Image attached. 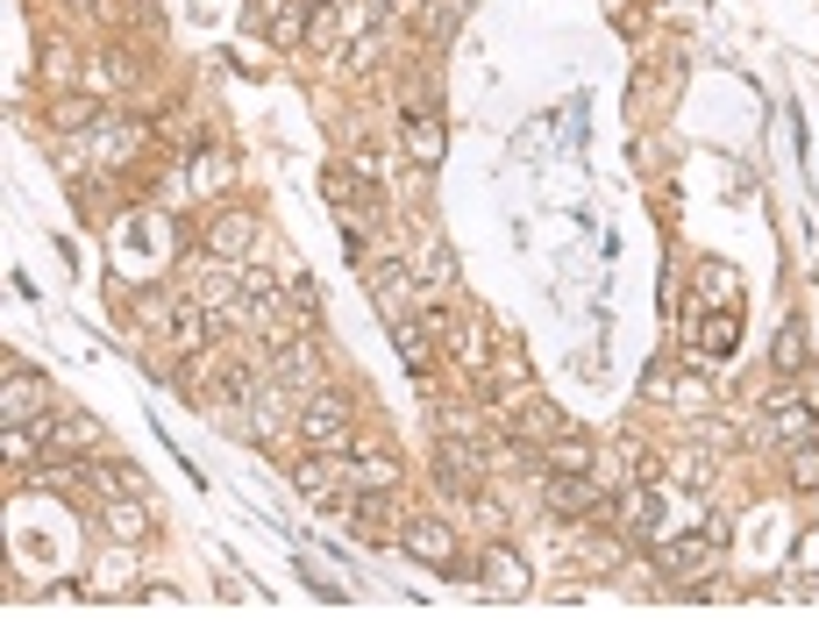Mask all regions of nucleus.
<instances>
[{
    "mask_svg": "<svg viewBox=\"0 0 819 641\" xmlns=\"http://www.w3.org/2000/svg\"><path fill=\"white\" fill-rule=\"evenodd\" d=\"M400 293H406V264H378V307H385L392 320H406V314H400Z\"/></svg>",
    "mask_w": 819,
    "mask_h": 641,
    "instance_id": "obj_19",
    "label": "nucleus"
},
{
    "mask_svg": "<svg viewBox=\"0 0 819 641\" xmlns=\"http://www.w3.org/2000/svg\"><path fill=\"white\" fill-rule=\"evenodd\" d=\"M514 435L527 442V435H563V414L549 407V399H520L514 407Z\"/></svg>",
    "mask_w": 819,
    "mask_h": 641,
    "instance_id": "obj_14",
    "label": "nucleus"
},
{
    "mask_svg": "<svg viewBox=\"0 0 819 641\" xmlns=\"http://www.w3.org/2000/svg\"><path fill=\"white\" fill-rule=\"evenodd\" d=\"M592 464H599V449H592L585 435H570V428H563L556 442H549V470H570V478H592Z\"/></svg>",
    "mask_w": 819,
    "mask_h": 641,
    "instance_id": "obj_12",
    "label": "nucleus"
},
{
    "mask_svg": "<svg viewBox=\"0 0 819 641\" xmlns=\"http://www.w3.org/2000/svg\"><path fill=\"white\" fill-rule=\"evenodd\" d=\"M613 513H620L635 535H656V513H663V506H656V492H627L620 506H613Z\"/></svg>",
    "mask_w": 819,
    "mask_h": 641,
    "instance_id": "obj_17",
    "label": "nucleus"
},
{
    "mask_svg": "<svg viewBox=\"0 0 819 641\" xmlns=\"http://www.w3.org/2000/svg\"><path fill=\"white\" fill-rule=\"evenodd\" d=\"M798 563H806V570H819V535H806V542H798Z\"/></svg>",
    "mask_w": 819,
    "mask_h": 641,
    "instance_id": "obj_26",
    "label": "nucleus"
},
{
    "mask_svg": "<svg viewBox=\"0 0 819 641\" xmlns=\"http://www.w3.org/2000/svg\"><path fill=\"white\" fill-rule=\"evenodd\" d=\"M791 485H798V492H819V435L791 449Z\"/></svg>",
    "mask_w": 819,
    "mask_h": 641,
    "instance_id": "obj_18",
    "label": "nucleus"
},
{
    "mask_svg": "<svg viewBox=\"0 0 819 641\" xmlns=\"http://www.w3.org/2000/svg\"><path fill=\"white\" fill-rule=\"evenodd\" d=\"M485 592L492 599H527V563L514 549H485Z\"/></svg>",
    "mask_w": 819,
    "mask_h": 641,
    "instance_id": "obj_7",
    "label": "nucleus"
},
{
    "mask_svg": "<svg viewBox=\"0 0 819 641\" xmlns=\"http://www.w3.org/2000/svg\"><path fill=\"white\" fill-rule=\"evenodd\" d=\"M93 122H100L93 100H64V108H58V129H93Z\"/></svg>",
    "mask_w": 819,
    "mask_h": 641,
    "instance_id": "obj_23",
    "label": "nucleus"
},
{
    "mask_svg": "<svg viewBox=\"0 0 819 641\" xmlns=\"http://www.w3.org/2000/svg\"><path fill=\"white\" fill-rule=\"evenodd\" d=\"M50 407V385L37 370H8V385H0V414H8V428H22V420H37Z\"/></svg>",
    "mask_w": 819,
    "mask_h": 641,
    "instance_id": "obj_4",
    "label": "nucleus"
},
{
    "mask_svg": "<svg viewBox=\"0 0 819 641\" xmlns=\"http://www.w3.org/2000/svg\"><path fill=\"white\" fill-rule=\"evenodd\" d=\"M392 335H400V357L414 364V370L428 364V343H421V320H392Z\"/></svg>",
    "mask_w": 819,
    "mask_h": 641,
    "instance_id": "obj_20",
    "label": "nucleus"
},
{
    "mask_svg": "<svg viewBox=\"0 0 819 641\" xmlns=\"http://www.w3.org/2000/svg\"><path fill=\"white\" fill-rule=\"evenodd\" d=\"M734 343H741V320H734V307L712 314V320H706V314L691 320V357H698V364H706V357H712V364L734 357Z\"/></svg>",
    "mask_w": 819,
    "mask_h": 641,
    "instance_id": "obj_5",
    "label": "nucleus"
},
{
    "mask_svg": "<svg viewBox=\"0 0 819 641\" xmlns=\"http://www.w3.org/2000/svg\"><path fill=\"white\" fill-rule=\"evenodd\" d=\"M428 278H435V285H456V257H449V243H435V250H428Z\"/></svg>",
    "mask_w": 819,
    "mask_h": 641,
    "instance_id": "obj_25",
    "label": "nucleus"
},
{
    "mask_svg": "<svg viewBox=\"0 0 819 641\" xmlns=\"http://www.w3.org/2000/svg\"><path fill=\"white\" fill-rule=\"evenodd\" d=\"M321 378V349L314 343H279V385L285 393H306Z\"/></svg>",
    "mask_w": 819,
    "mask_h": 641,
    "instance_id": "obj_10",
    "label": "nucleus"
},
{
    "mask_svg": "<svg viewBox=\"0 0 819 641\" xmlns=\"http://www.w3.org/2000/svg\"><path fill=\"white\" fill-rule=\"evenodd\" d=\"M400 549L414 556V563L449 570V563H456V528H449V520H435V513H414V520L400 528Z\"/></svg>",
    "mask_w": 819,
    "mask_h": 641,
    "instance_id": "obj_3",
    "label": "nucleus"
},
{
    "mask_svg": "<svg viewBox=\"0 0 819 641\" xmlns=\"http://www.w3.org/2000/svg\"><path fill=\"white\" fill-rule=\"evenodd\" d=\"M435 478L449 485V492H477V449H464V442H442Z\"/></svg>",
    "mask_w": 819,
    "mask_h": 641,
    "instance_id": "obj_11",
    "label": "nucleus"
},
{
    "mask_svg": "<svg viewBox=\"0 0 819 641\" xmlns=\"http://www.w3.org/2000/svg\"><path fill=\"white\" fill-rule=\"evenodd\" d=\"M770 407H777V420H770V435H777V442H783V449H798V442H812V435H819V420L806 414V399H791V393H777V399H770Z\"/></svg>",
    "mask_w": 819,
    "mask_h": 641,
    "instance_id": "obj_9",
    "label": "nucleus"
},
{
    "mask_svg": "<svg viewBox=\"0 0 819 641\" xmlns=\"http://www.w3.org/2000/svg\"><path fill=\"white\" fill-rule=\"evenodd\" d=\"M285 307H293V314H314V307H321L314 278H285Z\"/></svg>",
    "mask_w": 819,
    "mask_h": 641,
    "instance_id": "obj_24",
    "label": "nucleus"
},
{
    "mask_svg": "<svg viewBox=\"0 0 819 641\" xmlns=\"http://www.w3.org/2000/svg\"><path fill=\"white\" fill-rule=\"evenodd\" d=\"M392 513V492H356V528H378Z\"/></svg>",
    "mask_w": 819,
    "mask_h": 641,
    "instance_id": "obj_22",
    "label": "nucleus"
},
{
    "mask_svg": "<svg viewBox=\"0 0 819 641\" xmlns=\"http://www.w3.org/2000/svg\"><path fill=\"white\" fill-rule=\"evenodd\" d=\"M257 243V222H250L243 207H229V214H214V228H208V257H243V250Z\"/></svg>",
    "mask_w": 819,
    "mask_h": 641,
    "instance_id": "obj_6",
    "label": "nucleus"
},
{
    "mask_svg": "<svg viewBox=\"0 0 819 641\" xmlns=\"http://www.w3.org/2000/svg\"><path fill=\"white\" fill-rule=\"evenodd\" d=\"M350 478H356V492H392V485H400V464H392V457H364V464H350Z\"/></svg>",
    "mask_w": 819,
    "mask_h": 641,
    "instance_id": "obj_16",
    "label": "nucleus"
},
{
    "mask_svg": "<svg viewBox=\"0 0 819 641\" xmlns=\"http://www.w3.org/2000/svg\"><path fill=\"white\" fill-rule=\"evenodd\" d=\"M300 442L306 449H350V393H314L300 407Z\"/></svg>",
    "mask_w": 819,
    "mask_h": 641,
    "instance_id": "obj_1",
    "label": "nucleus"
},
{
    "mask_svg": "<svg viewBox=\"0 0 819 641\" xmlns=\"http://www.w3.org/2000/svg\"><path fill=\"white\" fill-rule=\"evenodd\" d=\"M770 357H777V370H783V378H798V370H806V357H812V349H806V320H783Z\"/></svg>",
    "mask_w": 819,
    "mask_h": 641,
    "instance_id": "obj_13",
    "label": "nucleus"
},
{
    "mask_svg": "<svg viewBox=\"0 0 819 641\" xmlns=\"http://www.w3.org/2000/svg\"><path fill=\"white\" fill-rule=\"evenodd\" d=\"M542 499H549V513L563 520H613V499L592 492V478H570V470H549V485H542Z\"/></svg>",
    "mask_w": 819,
    "mask_h": 641,
    "instance_id": "obj_2",
    "label": "nucleus"
},
{
    "mask_svg": "<svg viewBox=\"0 0 819 641\" xmlns=\"http://www.w3.org/2000/svg\"><path fill=\"white\" fill-rule=\"evenodd\" d=\"M143 528H150V520L135 513L129 499H114V506H108V535H122V542H129V535H143Z\"/></svg>",
    "mask_w": 819,
    "mask_h": 641,
    "instance_id": "obj_21",
    "label": "nucleus"
},
{
    "mask_svg": "<svg viewBox=\"0 0 819 641\" xmlns=\"http://www.w3.org/2000/svg\"><path fill=\"white\" fill-rule=\"evenodd\" d=\"M293 485H300L306 499H328V492H335V464H328V449H314L306 464H293Z\"/></svg>",
    "mask_w": 819,
    "mask_h": 641,
    "instance_id": "obj_15",
    "label": "nucleus"
},
{
    "mask_svg": "<svg viewBox=\"0 0 819 641\" xmlns=\"http://www.w3.org/2000/svg\"><path fill=\"white\" fill-rule=\"evenodd\" d=\"M442 150H449V136H442V122H435V114H406V157H414L421 172H435V164H442Z\"/></svg>",
    "mask_w": 819,
    "mask_h": 641,
    "instance_id": "obj_8",
    "label": "nucleus"
},
{
    "mask_svg": "<svg viewBox=\"0 0 819 641\" xmlns=\"http://www.w3.org/2000/svg\"><path fill=\"white\" fill-rule=\"evenodd\" d=\"M79 8H87V0H79Z\"/></svg>",
    "mask_w": 819,
    "mask_h": 641,
    "instance_id": "obj_27",
    "label": "nucleus"
}]
</instances>
